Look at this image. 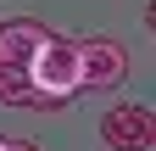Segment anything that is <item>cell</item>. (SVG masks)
<instances>
[{
	"label": "cell",
	"instance_id": "7",
	"mask_svg": "<svg viewBox=\"0 0 156 151\" xmlns=\"http://www.w3.org/2000/svg\"><path fill=\"white\" fill-rule=\"evenodd\" d=\"M0 145H6V134H0Z\"/></svg>",
	"mask_w": 156,
	"mask_h": 151
},
{
	"label": "cell",
	"instance_id": "3",
	"mask_svg": "<svg viewBox=\"0 0 156 151\" xmlns=\"http://www.w3.org/2000/svg\"><path fill=\"white\" fill-rule=\"evenodd\" d=\"M101 140L112 151H151L156 145V112L145 101H123L101 118Z\"/></svg>",
	"mask_w": 156,
	"mask_h": 151
},
{
	"label": "cell",
	"instance_id": "6",
	"mask_svg": "<svg viewBox=\"0 0 156 151\" xmlns=\"http://www.w3.org/2000/svg\"><path fill=\"white\" fill-rule=\"evenodd\" d=\"M0 151H39V145H34V140H6Z\"/></svg>",
	"mask_w": 156,
	"mask_h": 151
},
{
	"label": "cell",
	"instance_id": "2",
	"mask_svg": "<svg viewBox=\"0 0 156 151\" xmlns=\"http://www.w3.org/2000/svg\"><path fill=\"white\" fill-rule=\"evenodd\" d=\"M128 79V45L112 34L78 39V90H117Z\"/></svg>",
	"mask_w": 156,
	"mask_h": 151
},
{
	"label": "cell",
	"instance_id": "1",
	"mask_svg": "<svg viewBox=\"0 0 156 151\" xmlns=\"http://www.w3.org/2000/svg\"><path fill=\"white\" fill-rule=\"evenodd\" d=\"M28 84H34V95L50 106H67L78 95V39H67V34H56L50 28V39L39 45L34 56V67H28Z\"/></svg>",
	"mask_w": 156,
	"mask_h": 151
},
{
	"label": "cell",
	"instance_id": "5",
	"mask_svg": "<svg viewBox=\"0 0 156 151\" xmlns=\"http://www.w3.org/2000/svg\"><path fill=\"white\" fill-rule=\"evenodd\" d=\"M0 106H28V112H45V101L34 95L28 73H0Z\"/></svg>",
	"mask_w": 156,
	"mask_h": 151
},
{
	"label": "cell",
	"instance_id": "4",
	"mask_svg": "<svg viewBox=\"0 0 156 151\" xmlns=\"http://www.w3.org/2000/svg\"><path fill=\"white\" fill-rule=\"evenodd\" d=\"M45 39H50V23H39V17H6L0 23V73H28Z\"/></svg>",
	"mask_w": 156,
	"mask_h": 151
}]
</instances>
